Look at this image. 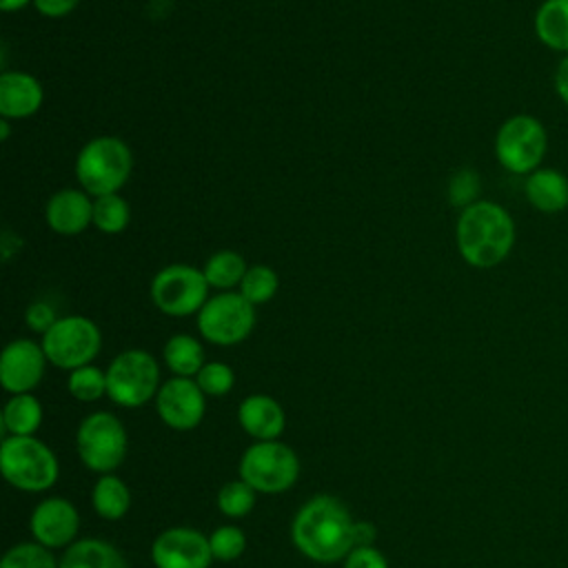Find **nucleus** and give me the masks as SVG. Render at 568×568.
Listing matches in <instances>:
<instances>
[{
    "mask_svg": "<svg viewBox=\"0 0 568 568\" xmlns=\"http://www.w3.org/2000/svg\"><path fill=\"white\" fill-rule=\"evenodd\" d=\"M291 537L295 548L308 559L333 564L346 559L355 548V521L339 499L315 495L297 510Z\"/></svg>",
    "mask_w": 568,
    "mask_h": 568,
    "instance_id": "nucleus-1",
    "label": "nucleus"
},
{
    "mask_svg": "<svg viewBox=\"0 0 568 568\" xmlns=\"http://www.w3.org/2000/svg\"><path fill=\"white\" fill-rule=\"evenodd\" d=\"M517 226L513 215L493 200H479L459 211L455 244L462 260L473 268H495L515 248Z\"/></svg>",
    "mask_w": 568,
    "mask_h": 568,
    "instance_id": "nucleus-2",
    "label": "nucleus"
},
{
    "mask_svg": "<svg viewBox=\"0 0 568 568\" xmlns=\"http://www.w3.org/2000/svg\"><path fill=\"white\" fill-rule=\"evenodd\" d=\"M133 171V153L118 135L91 138L75 158L78 184L91 195L120 193Z\"/></svg>",
    "mask_w": 568,
    "mask_h": 568,
    "instance_id": "nucleus-3",
    "label": "nucleus"
},
{
    "mask_svg": "<svg viewBox=\"0 0 568 568\" xmlns=\"http://www.w3.org/2000/svg\"><path fill=\"white\" fill-rule=\"evenodd\" d=\"M0 468L4 479L27 493H42L58 481V459L53 450L33 435H9L0 446Z\"/></svg>",
    "mask_w": 568,
    "mask_h": 568,
    "instance_id": "nucleus-4",
    "label": "nucleus"
},
{
    "mask_svg": "<svg viewBox=\"0 0 568 568\" xmlns=\"http://www.w3.org/2000/svg\"><path fill=\"white\" fill-rule=\"evenodd\" d=\"M548 151V131L544 122L530 113L506 118L495 133V158L515 175L537 171Z\"/></svg>",
    "mask_w": 568,
    "mask_h": 568,
    "instance_id": "nucleus-5",
    "label": "nucleus"
},
{
    "mask_svg": "<svg viewBox=\"0 0 568 568\" xmlns=\"http://www.w3.org/2000/svg\"><path fill=\"white\" fill-rule=\"evenodd\" d=\"M160 390V366L142 348L118 353L106 368V395L113 404L138 408Z\"/></svg>",
    "mask_w": 568,
    "mask_h": 568,
    "instance_id": "nucleus-6",
    "label": "nucleus"
},
{
    "mask_svg": "<svg viewBox=\"0 0 568 568\" xmlns=\"http://www.w3.org/2000/svg\"><path fill=\"white\" fill-rule=\"evenodd\" d=\"M211 286L202 268L191 264H169L160 268L149 286L151 302L169 317H189L202 311Z\"/></svg>",
    "mask_w": 568,
    "mask_h": 568,
    "instance_id": "nucleus-7",
    "label": "nucleus"
},
{
    "mask_svg": "<svg viewBox=\"0 0 568 568\" xmlns=\"http://www.w3.org/2000/svg\"><path fill=\"white\" fill-rule=\"evenodd\" d=\"M40 344L53 366L75 371L95 359L102 346V333L84 315H64L42 335Z\"/></svg>",
    "mask_w": 568,
    "mask_h": 568,
    "instance_id": "nucleus-8",
    "label": "nucleus"
},
{
    "mask_svg": "<svg viewBox=\"0 0 568 568\" xmlns=\"http://www.w3.org/2000/svg\"><path fill=\"white\" fill-rule=\"evenodd\" d=\"M255 326V306L240 291H222L206 300L197 313L200 335L217 346L244 342Z\"/></svg>",
    "mask_w": 568,
    "mask_h": 568,
    "instance_id": "nucleus-9",
    "label": "nucleus"
},
{
    "mask_svg": "<svg viewBox=\"0 0 568 568\" xmlns=\"http://www.w3.org/2000/svg\"><path fill=\"white\" fill-rule=\"evenodd\" d=\"M300 475V459L295 450L277 439L257 442L248 446L240 459V479L257 493L288 490Z\"/></svg>",
    "mask_w": 568,
    "mask_h": 568,
    "instance_id": "nucleus-10",
    "label": "nucleus"
},
{
    "mask_svg": "<svg viewBox=\"0 0 568 568\" xmlns=\"http://www.w3.org/2000/svg\"><path fill=\"white\" fill-rule=\"evenodd\" d=\"M75 446L87 468L106 475L124 462L126 433L113 413L98 410L80 422Z\"/></svg>",
    "mask_w": 568,
    "mask_h": 568,
    "instance_id": "nucleus-11",
    "label": "nucleus"
},
{
    "mask_svg": "<svg viewBox=\"0 0 568 568\" xmlns=\"http://www.w3.org/2000/svg\"><path fill=\"white\" fill-rule=\"evenodd\" d=\"M206 395L195 377H171L155 395V410L160 419L173 430L195 428L206 410Z\"/></svg>",
    "mask_w": 568,
    "mask_h": 568,
    "instance_id": "nucleus-12",
    "label": "nucleus"
},
{
    "mask_svg": "<svg viewBox=\"0 0 568 568\" xmlns=\"http://www.w3.org/2000/svg\"><path fill=\"white\" fill-rule=\"evenodd\" d=\"M151 559L155 568H209L213 552L209 537L195 528H166L153 539Z\"/></svg>",
    "mask_w": 568,
    "mask_h": 568,
    "instance_id": "nucleus-13",
    "label": "nucleus"
},
{
    "mask_svg": "<svg viewBox=\"0 0 568 568\" xmlns=\"http://www.w3.org/2000/svg\"><path fill=\"white\" fill-rule=\"evenodd\" d=\"M47 362L49 359L42 351V344L27 337H18L9 342L0 355L2 388L11 395L31 393L40 384Z\"/></svg>",
    "mask_w": 568,
    "mask_h": 568,
    "instance_id": "nucleus-14",
    "label": "nucleus"
},
{
    "mask_svg": "<svg viewBox=\"0 0 568 568\" xmlns=\"http://www.w3.org/2000/svg\"><path fill=\"white\" fill-rule=\"evenodd\" d=\"M80 528V515L75 506L64 497L42 499L29 519V530L38 544L44 548L71 546Z\"/></svg>",
    "mask_w": 568,
    "mask_h": 568,
    "instance_id": "nucleus-15",
    "label": "nucleus"
},
{
    "mask_svg": "<svg viewBox=\"0 0 568 568\" xmlns=\"http://www.w3.org/2000/svg\"><path fill=\"white\" fill-rule=\"evenodd\" d=\"M44 220L58 235H80L93 224V197L84 189H60L47 200Z\"/></svg>",
    "mask_w": 568,
    "mask_h": 568,
    "instance_id": "nucleus-16",
    "label": "nucleus"
},
{
    "mask_svg": "<svg viewBox=\"0 0 568 568\" xmlns=\"http://www.w3.org/2000/svg\"><path fill=\"white\" fill-rule=\"evenodd\" d=\"M44 89L27 71H2L0 75V118L27 120L40 111Z\"/></svg>",
    "mask_w": 568,
    "mask_h": 568,
    "instance_id": "nucleus-17",
    "label": "nucleus"
},
{
    "mask_svg": "<svg viewBox=\"0 0 568 568\" xmlns=\"http://www.w3.org/2000/svg\"><path fill=\"white\" fill-rule=\"evenodd\" d=\"M237 422L246 435L257 442H273L282 435L286 417L277 399L268 395H248L237 408Z\"/></svg>",
    "mask_w": 568,
    "mask_h": 568,
    "instance_id": "nucleus-18",
    "label": "nucleus"
},
{
    "mask_svg": "<svg viewBox=\"0 0 568 568\" xmlns=\"http://www.w3.org/2000/svg\"><path fill=\"white\" fill-rule=\"evenodd\" d=\"M524 195L528 204L539 213H561L568 209V175L552 166H539L526 175Z\"/></svg>",
    "mask_w": 568,
    "mask_h": 568,
    "instance_id": "nucleus-19",
    "label": "nucleus"
},
{
    "mask_svg": "<svg viewBox=\"0 0 568 568\" xmlns=\"http://www.w3.org/2000/svg\"><path fill=\"white\" fill-rule=\"evenodd\" d=\"M532 31L546 49L568 55V0H544L532 16Z\"/></svg>",
    "mask_w": 568,
    "mask_h": 568,
    "instance_id": "nucleus-20",
    "label": "nucleus"
},
{
    "mask_svg": "<svg viewBox=\"0 0 568 568\" xmlns=\"http://www.w3.org/2000/svg\"><path fill=\"white\" fill-rule=\"evenodd\" d=\"M60 568H126V564L111 544L102 539H80L64 550Z\"/></svg>",
    "mask_w": 568,
    "mask_h": 568,
    "instance_id": "nucleus-21",
    "label": "nucleus"
},
{
    "mask_svg": "<svg viewBox=\"0 0 568 568\" xmlns=\"http://www.w3.org/2000/svg\"><path fill=\"white\" fill-rule=\"evenodd\" d=\"M42 424V404L31 393L11 395L2 408V433L9 435H33Z\"/></svg>",
    "mask_w": 568,
    "mask_h": 568,
    "instance_id": "nucleus-22",
    "label": "nucleus"
},
{
    "mask_svg": "<svg viewBox=\"0 0 568 568\" xmlns=\"http://www.w3.org/2000/svg\"><path fill=\"white\" fill-rule=\"evenodd\" d=\"M162 357L175 377H195L200 368L206 364L202 344L186 333L171 335L164 344Z\"/></svg>",
    "mask_w": 568,
    "mask_h": 568,
    "instance_id": "nucleus-23",
    "label": "nucleus"
},
{
    "mask_svg": "<svg viewBox=\"0 0 568 568\" xmlns=\"http://www.w3.org/2000/svg\"><path fill=\"white\" fill-rule=\"evenodd\" d=\"M202 271H204L209 286L217 288L222 293V291H233L235 286H240L244 273L248 271V264L242 253L222 248V251H215L213 255H209Z\"/></svg>",
    "mask_w": 568,
    "mask_h": 568,
    "instance_id": "nucleus-24",
    "label": "nucleus"
},
{
    "mask_svg": "<svg viewBox=\"0 0 568 568\" xmlns=\"http://www.w3.org/2000/svg\"><path fill=\"white\" fill-rule=\"evenodd\" d=\"M93 508L95 513L102 517V519H109V521H115V519H122L131 506V493L126 488V484L106 473L102 475L95 486H93Z\"/></svg>",
    "mask_w": 568,
    "mask_h": 568,
    "instance_id": "nucleus-25",
    "label": "nucleus"
},
{
    "mask_svg": "<svg viewBox=\"0 0 568 568\" xmlns=\"http://www.w3.org/2000/svg\"><path fill=\"white\" fill-rule=\"evenodd\" d=\"M131 222V206L120 193L93 197V226L106 235L122 233Z\"/></svg>",
    "mask_w": 568,
    "mask_h": 568,
    "instance_id": "nucleus-26",
    "label": "nucleus"
},
{
    "mask_svg": "<svg viewBox=\"0 0 568 568\" xmlns=\"http://www.w3.org/2000/svg\"><path fill=\"white\" fill-rule=\"evenodd\" d=\"M240 293L253 304H266L271 302L277 291H280V275L275 268L266 266V264H253L248 266V271L244 273L242 282H240Z\"/></svg>",
    "mask_w": 568,
    "mask_h": 568,
    "instance_id": "nucleus-27",
    "label": "nucleus"
},
{
    "mask_svg": "<svg viewBox=\"0 0 568 568\" xmlns=\"http://www.w3.org/2000/svg\"><path fill=\"white\" fill-rule=\"evenodd\" d=\"M69 393L80 402H95L106 395V373L93 364L69 371L67 379Z\"/></svg>",
    "mask_w": 568,
    "mask_h": 568,
    "instance_id": "nucleus-28",
    "label": "nucleus"
},
{
    "mask_svg": "<svg viewBox=\"0 0 568 568\" xmlns=\"http://www.w3.org/2000/svg\"><path fill=\"white\" fill-rule=\"evenodd\" d=\"M255 493L257 490L244 479H231L217 493V508L222 510V515L240 519L253 510Z\"/></svg>",
    "mask_w": 568,
    "mask_h": 568,
    "instance_id": "nucleus-29",
    "label": "nucleus"
},
{
    "mask_svg": "<svg viewBox=\"0 0 568 568\" xmlns=\"http://www.w3.org/2000/svg\"><path fill=\"white\" fill-rule=\"evenodd\" d=\"M0 568H60L53 552L38 541H27L9 548L0 561Z\"/></svg>",
    "mask_w": 568,
    "mask_h": 568,
    "instance_id": "nucleus-30",
    "label": "nucleus"
},
{
    "mask_svg": "<svg viewBox=\"0 0 568 568\" xmlns=\"http://www.w3.org/2000/svg\"><path fill=\"white\" fill-rule=\"evenodd\" d=\"M479 189H481L479 173L470 166H464V169H457L450 175L448 186H446V195H448V202L453 206L466 209V206L479 202Z\"/></svg>",
    "mask_w": 568,
    "mask_h": 568,
    "instance_id": "nucleus-31",
    "label": "nucleus"
},
{
    "mask_svg": "<svg viewBox=\"0 0 568 568\" xmlns=\"http://www.w3.org/2000/svg\"><path fill=\"white\" fill-rule=\"evenodd\" d=\"M195 382L204 395L222 397L233 388L235 375H233V368L224 362H206L195 375Z\"/></svg>",
    "mask_w": 568,
    "mask_h": 568,
    "instance_id": "nucleus-32",
    "label": "nucleus"
},
{
    "mask_svg": "<svg viewBox=\"0 0 568 568\" xmlns=\"http://www.w3.org/2000/svg\"><path fill=\"white\" fill-rule=\"evenodd\" d=\"M209 544H211V552H213L215 559L233 561L244 552L246 535L242 532V528L229 524V526L215 528L213 535L209 537Z\"/></svg>",
    "mask_w": 568,
    "mask_h": 568,
    "instance_id": "nucleus-33",
    "label": "nucleus"
},
{
    "mask_svg": "<svg viewBox=\"0 0 568 568\" xmlns=\"http://www.w3.org/2000/svg\"><path fill=\"white\" fill-rule=\"evenodd\" d=\"M24 322H27L29 331L44 335V333L58 322V315H55V308H53L49 302L36 300V302H31V304L27 306V311H24Z\"/></svg>",
    "mask_w": 568,
    "mask_h": 568,
    "instance_id": "nucleus-34",
    "label": "nucleus"
},
{
    "mask_svg": "<svg viewBox=\"0 0 568 568\" xmlns=\"http://www.w3.org/2000/svg\"><path fill=\"white\" fill-rule=\"evenodd\" d=\"M344 568H388V561L375 546H355L346 555Z\"/></svg>",
    "mask_w": 568,
    "mask_h": 568,
    "instance_id": "nucleus-35",
    "label": "nucleus"
},
{
    "mask_svg": "<svg viewBox=\"0 0 568 568\" xmlns=\"http://www.w3.org/2000/svg\"><path fill=\"white\" fill-rule=\"evenodd\" d=\"M80 0H33V7L44 18H64L69 16Z\"/></svg>",
    "mask_w": 568,
    "mask_h": 568,
    "instance_id": "nucleus-36",
    "label": "nucleus"
},
{
    "mask_svg": "<svg viewBox=\"0 0 568 568\" xmlns=\"http://www.w3.org/2000/svg\"><path fill=\"white\" fill-rule=\"evenodd\" d=\"M552 87L557 98L568 106V55L561 58V62L555 69V78H552Z\"/></svg>",
    "mask_w": 568,
    "mask_h": 568,
    "instance_id": "nucleus-37",
    "label": "nucleus"
},
{
    "mask_svg": "<svg viewBox=\"0 0 568 568\" xmlns=\"http://www.w3.org/2000/svg\"><path fill=\"white\" fill-rule=\"evenodd\" d=\"M375 526L368 521H355V546H373Z\"/></svg>",
    "mask_w": 568,
    "mask_h": 568,
    "instance_id": "nucleus-38",
    "label": "nucleus"
},
{
    "mask_svg": "<svg viewBox=\"0 0 568 568\" xmlns=\"http://www.w3.org/2000/svg\"><path fill=\"white\" fill-rule=\"evenodd\" d=\"M27 4H33V0H0V9H2L4 13L20 11V9H24Z\"/></svg>",
    "mask_w": 568,
    "mask_h": 568,
    "instance_id": "nucleus-39",
    "label": "nucleus"
}]
</instances>
